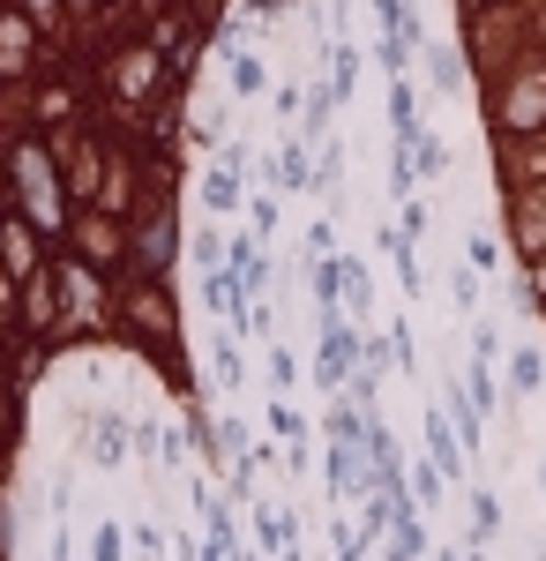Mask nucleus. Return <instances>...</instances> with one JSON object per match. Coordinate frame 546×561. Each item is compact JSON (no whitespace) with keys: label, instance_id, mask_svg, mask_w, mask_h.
<instances>
[{"label":"nucleus","instance_id":"obj_12","mask_svg":"<svg viewBox=\"0 0 546 561\" xmlns=\"http://www.w3.org/2000/svg\"><path fill=\"white\" fill-rule=\"evenodd\" d=\"M90 457L113 472V465H127L135 457V420H121V412H98L90 420Z\"/></svg>","mask_w":546,"mask_h":561},{"label":"nucleus","instance_id":"obj_23","mask_svg":"<svg viewBox=\"0 0 546 561\" xmlns=\"http://www.w3.org/2000/svg\"><path fill=\"white\" fill-rule=\"evenodd\" d=\"M426 83L434 90H464V53L457 45H434V53H426Z\"/></svg>","mask_w":546,"mask_h":561},{"label":"nucleus","instance_id":"obj_9","mask_svg":"<svg viewBox=\"0 0 546 561\" xmlns=\"http://www.w3.org/2000/svg\"><path fill=\"white\" fill-rule=\"evenodd\" d=\"M53 255H60V248L45 240L31 217H15V210L0 217V277H8L15 293H23L31 277H45V270H53Z\"/></svg>","mask_w":546,"mask_h":561},{"label":"nucleus","instance_id":"obj_13","mask_svg":"<svg viewBox=\"0 0 546 561\" xmlns=\"http://www.w3.org/2000/svg\"><path fill=\"white\" fill-rule=\"evenodd\" d=\"M45 359H53V345H45V337H15V330H8V352H0V375H8V382L15 389H31L45 375Z\"/></svg>","mask_w":546,"mask_h":561},{"label":"nucleus","instance_id":"obj_36","mask_svg":"<svg viewBox=\"0 0 546 561\" xmlns=\"http://www.w3.org/2000/svg\"><path fill=\"white\" fill-rule=\"evenodd\" d=\"M248 232H254V240L277 232V195H254V203H248Z\"/></svg>","mask_w":546,"mask_h":561},{"label":"nucleus","instance_id":"obj_22","mask_svg":"<svg viewBox=\"0 0 546 561\" xmlns=\"http://www.w3.org/2000/svg\"><path fill=\"white\" fill-rule=\"evenodd\" d=\"M352 83H360V45L330 38V90H337V98H352Z\"/></svg>","mask_w":546,"mask_h":561},{"label":"nucleus","instance_id":"obj_28","mask_svg":"<svg viewBox=\"0 0 546 561\" xmlns=\"http://www.w3.org/2000/svg\"><path fill=\"white\" fill-rule=\"evenodd\" d=\"M494 531H502V502L487 486H471V539H494Z\"/></svg>","mask_w":546,"mask_h":561},{"label":"nucleus","instance_id":"obj_42","mask_svg":"<svg viewBox=\"0 0 546 561\" xmlns=\"http://www.w3.org/2000/svg\"><path fill=\"white\" fill-rule=\"evenodd\" d=\"M0 352H8V322H0Z\"/></svg>","mask_w":546,"mask_h":561},{"label":"nucleus","instance_id":"obj_11","mask_svg":"<svg viewBox=\"0 0 546 561\" xmlns=\"http://www.w3.org/2000/svg\"><path fill=\"white\" fill-rule=\"evenodd\" d=\"M254 554H270V561H285L299 554V517H285V510H270V502H254Z\"/></svg>","mask_w":546,"mask_h":561},{"label":"nucleus","instance_id":"obj_45","mask_svg":"<svg viewBox=\"0 0 546 561\" xmlns=\"http://www.w3.org/2000/svg\"><path fill=\"white\" fill-rule=\"evenodd\" d=\"M471 561H479V539H471Z\"/></svg>","mask_w":546,"mask_h":561},{"label":"nucleus","instance_id":"obj_29","mask_svg":"<svg viewBox=\"0 0 546 561\" xmlns=\"http://www.w3.org/2000/svg\"><path fill=\"white\" fill-rule=\"evenodd\" d=\"M509 382H516V389H524V397H532V389L546 382V359H539V352H532V345H524V352H509Z\"/></svg>","mask_w":546,"mask_h":561},{"label":"nucleus","instance_id":"obj_31","mask_svg":"<svg viewBox=\"0 0 546 561\" xmlns=\"http://www.w3.org/2000/svg\"><path fill=\"white\" fill-rule=\"evenodd\" d=\"M375 60L389 68V83H412V45H405V38H382Z\"/></svg>","mask_w":546,"mask_h":561},{"label":"nucleus","instance_id":"obj_44","mask_svg":"<svg viewBox=\"0 0 546 561\" xmlns=\"http://www.w3.org/2000/svg\"><path fill=\"white\" fill-rule=\"evenodd\" d=\"M113 8H121V0H105V15H113Z\"/></svg>","mask_w":546,"mask_h":561},{"label":"nucleus","instance_id":"obj_41","mask_svg":"<svg viewBox=\"0 0 546 561\" xmlns=\"http://www.w3.org/2000/svg\"><path fill=\"white\" fill-rule=\"evenodd\" d=\"M8 210H15V203H8V195H0V217H8Z\"/></svg>","mask_w":546,"mask_h":561},{"label":"nucleus","instance_id":"obj_18","mask_svg":"<svg viewBox=\"0 0 546 561\" xmlns=\"http://www.w3.org/2000/svg\"><path fill=\"white\" fill-rule=\"evenodd\" d=\"M211 375L232 389V397H240V382H248V352H240V337H232V330H217V345H211Z\"/></svg>","mask_w":546,"mask_h":561},{"label":"nucleus","instance_id":"obj_3","mask_svg":"<svg viewBox=\"0 0 546 561\" xmlns=\"http://www.w3.org/2000/svg\"><path fill=\"white\" fill-rule=\"evenodd\" d=\"M53 285H60V337H53V352L121 337V285H113V277H98L90 262H76L60 248V255H53Z\"/></svg>","mask_w":546,"mask_h":561},{"label":"nucleus","instance_id":"obj_2","mask_svg":"<svg viewBox=\"0 0 546 561\" xmlns=\"http://www.w3.org/2000/svg\"><path fill=\"white\" fill-rule=\"evenodd\" d=\"M98 98H105V121L121 113L135 128L166 98H180V83H172V60L150 38H105V53H98Z\"/></svg>","mask_w":546,"mask_h":561},{"label":"nucleus","instance_id":"obj_24","mask_svg":"<svg viewBox=\"0 0 546 561\" xmlns=\"http://www.w3.org/2000/svg\"><path fill=\"white\" fill-rule=\"evenodd\" d=\"M262 367H270V397H293V389H299V352L293 345H270Z\"/></svg>","mask_w":546,"mask_h":561},{"label":"nucleus","instance_id":"obj_33","mask_svg":"<svg viewBox=\"0 0 546 561\" xmlns=\"http://www.w3.org/2000/svg\"><path fill=\"white\" fill-rule=\"evenodd\" d=\"M15 427H23V389L0 375V442H15Z\"/></svg>","mask_w":546,"mask_h":561},{"label":"nucleus","instance_id":"obj_46","mask_svg":"<svg viewBox=\"0 0 546 561\" xmlns=\"http://www.w3.org/2000/svg\"><path fill=\"white\" fill-rule=\"evenodd\" d=\"M285 561H307V554H285Z\"/></svg>","mask_w":546,"mask_h":561},{"label":"nucleus","instance_id":"obj_25","mask_svg":"<svg viewBox=\"0 0 546 561\" xmlns=\"http://www.w3.org/2000/svg\"><path fill=\"white\" fill-rule=\"evenodd\" d=\"M405 486H412V502H426V510H434V502H442V494H450V479L434 472V457H420V465H412V472H405Z\"/></svg>","mask_w":546,"mask_h":561},{"label":"nucleus","instance_id":"obj_47","mask_svg":"<svg viewBox=\"0 0 546 561\" xmlns=\"http://www.w3.org/2000/svg\"><path fill=\"white\" fill-rule=\"evenodd\" d=\"M0 8H8V0H0Z\"/></svg>","mask_w":546,"mask_h":561},{"label":"nucleus","instance_id":"obj_38","mask_svg":"<svg viewBox=\"0 0 546 561\" xmlns=\"http://www.w3.org/2000/svg\"><path fill=\"white\" fill-rule=\"evenodd\" d=\"M494 255H502V248H494L487 232H471V240H464V262H471V270H494Z\"/></svg>","mask_w":546,"mask_h":561},{"label":"nucleus","instance_id":"obj_10","mask_svg":"<svg viewBox=\"0 0 546 561\" xmlns=\"http://www.w3.org/2000/svg\"><path fill=\"white\" fill-rule=\"evenodd\" d=\"M15 337H45V345L60 337V285H53V270L15 293Z\"/></svg>","mask_w":546,"mask_h":561},{"label":"nucleus","instance_id":"obj_14","mask_svg":"<svg viewBox=\"0 0 546 561\" xmlns=\"http://www.w3.org/2000/svg\"><path fill=\"white\" fill-rule=\"evenodd\" d=\"M262 427H270L277 449H307V420H299L293 397H270V404H262Z\"/></svg>","mask_w":546,"mask_h":561},{"label":"nucleus","instance_id":"obj_34","mask_svg":"<svg viewBox=\"0 0 546 561\" xmlns=\"http://www.w3.org/2000/svg\"><path fill=\"white\" fill-rule=\"evenodd\" d=\"M367 300H375V285H367V270H360V255H344V307L360 314Z\"/></svg>","mask_w":546,"mask_h":561},{"label":"nucleus","instance_id":"obj_37","mask_svg":"<svg viewBox=\"0 0 546 561\" xmlns=\"http://www.w3.org/2000/svg\"><path fill=\"white\" fill-rule=\"evenodd\" d=\"M397 232H405L412 248L426 240V203H420V195H412V203H397Z\"/></svg>","mask_w":546,"mask_h":561},{"label":"nucleus","instance_id":"obj_1","mask_svg":"<svg viewBox=\"0 0 546 561\" xmlns=\"http://www.w3.org/2000/svg\"><path fill=\"white\" fill-rule=\"evenodd\" d=\"M0 165H8V203H15V217H31L45 240L60 248L68 225H76V195H68V173H60L53 135H38V128L8 135V142H0Z\"/></svg>","mask_w":546,"mask_h":561},{"label":"nucleus","instance_id":"obj_15","mask_svg":"<svg viewBox=\"0 0 546 561\" xmlns=\"http://www.w3.org/2000/svg\"><path fill=\"white\" fill-rule=\"evenodd\" d=\"M426 457H434V472H442V479H464V442H457V427L434 420V412H426Z\"/></svg>","mask_w":546,"mask_h":561},{"label":"nucleus","instance_id":"obj_27","mask_svg":"<svg viewBox=\"0 0 546 561\" xmlns=\"http://www.w3.org/2000/svg\"><path fill=\"white\" fill-rule=\"evenodd\" d=\"M135 554H143V561H172V531L158 517H143V524H135Z\"/></svg>","mask_w":546,"mask_h":561},{"label":"nucleus","instance_id":"obj_8","mask_svg":"<svg viewBox=\"0 0 546 561\" xmlns=\"http://www.w3.org/2000/svg\"><path fill=\"white\" fill-rule=\"evenodd\" d=\"M76 262H90L98 277H113L121 285L127 277V225L121 217H105V210H76V225H68V240H60Z\"/></svg>","mask_w":546,"mask_h":561},{"label":"nucleus","instance_id":"obj_39","mask_svg":"<svg viewBox=\"0 0 546 561\" xmlns=\"http://www.w3.org/2000/svg\"><path fill=\"white\" fill-rule=\"evenodd\" d=\"M450 293H457V307H479V270H471V262L450 277Z\"/></svg>","mask_w":546,"mask_h":561},{"label":"nucleus","instance_id":"obj_43","mask_svg":"<svg viewBox=\"0 0 546 561\" xmlns=\"http://www.w3.org/2000/svg\"><path fill=\"white\" fill-rule=\"evenodd\" d=\"M539 494H546V465H539Z\"/></svg>","mask_w":546,"mask_h":561},{"label":"nucleus","instance_id":"obj_17","mask_svg":"<svg viewBox=\"0 0 546 561\" xmlns=\"http://www.w3.org/2000/svg\"><path fill=\"white\" fill-rule=\"evenodd\" d=\"M225 83H232V98H254V90H270V60L262 53H225Z\"/></svg>","mask_w":546,"mask_h":561},{"label":"nucleus","instance_id":"obj_6","mask_svg":"<svg viewBox=\"0 0 546 561\" xmlns=\"http://www.w3.org/2000/svg\"><path fill=\"white\" fill-rule=\"evenodd\" d=\"M45 68H53V38H45L38 23L8 0V8H0V83H8V90H31Z\"/></svg>","mask_w":546,"mask_h":561},{"label":"nucleus","instance_id":"obj_40","mask_svg":"<svg viewBox=\"0 0 546 561\" xmlns=\"http://www.w3.org/2000/svg\"><path fill=\"white\" fill-rule=\"evenodd\" d=\"M487 8H494V0H464V15H487Z\"/></svg>","mask_w":546,"mask_h":561},{"label":"nucleus","instance_id":"obj_32","mask_svg":"<svg viewBox=\"0 0 546 561\" xmlns=\"http://www.w3.org/2000/svg\"><path fill=\"white\" fill-rule=\"evenodd\" d=\"M502 359V330L494 322H471V367H494Z\"/></svg>","mask_w":546,"mask_h":561},{"label":"nucleus","instance_id":"obj_20","mask_svg":"<svg viewBox=\"0 0 546 561\" xmlns=\"http://www.w3.org/2000/svg\"><path fill=\"white\" fill-rule=\"evenodd\" d=\"M389 128H397V142L426 135L420 128V90H412V83H389Z\"/></svg>","mask_w":546,"mask_h":561},{"label":"nucleus","instance_id":"obj_35","mask_svg":"<svg viewBox=\"0 0 546 561\" xmlns=\"http://www.w3.org/2000/svg\"><path fill=\"white\" fill-rule=\"evenodd\" d=\"M270 105H277V121H307V90H299V83H277V90H270Z\"/></svg>","mask_w":546,"mask_h":561},{"label":"nucleus","instance_id":"obj_26","mask_svg":"<svg viewBox=\"0 0 546 561\" xmlns=\"http://www.w3.org/2000/svg\"><path fill=\"white\" fill-rule=\"evenodd\" d=\"M31 23H38L45 38H68V0H15Z\"/></svg>","mask_w":546,"mask_h":561},{"label":"nucleus","instance_id":"obj_16","mask_svg":"<svg viewBox=\"0 0 546 561\" xmlns=\"http://www.w3.org/2000/svg\"><path fill=\"white\" fill-rule=\"evenodd\" d=\"M375 15H382V38H405L412 53L426 45V23H420V8H412V0H375Z\"/></svg>","mask_w":546,"mask_h":561},{"label":"nucleus","instance_id":"obj_19","mask_svg":"<svg viewBox=\"0 0 546 561\" xmlns=\"http://www.w3.org/2000/svg\"><path fill=\"white\" fill-rule=\"evenodd\" d=\"M225 240H232V225H203V232H187V262H195L203 277H217V270H225Z\"/></svg>","mask_w":546,"mask_h":561},{"label":"nucleus","instance_id":"obj_7","mask_svg":"<svg viewBox=\"0 0 546 561\" xmlns=\"http://www.w3.org/2000/svg\"><path fill=\"white\" fill-rule=\"evenodd\" d=\"M487 113H494V128L502 135H539L546 128V68H509L502 83H494V98H487Z\"/></svg>","mask_w":546,"mask_h":561},{"label":"nucleus","instance_id":"obj_4","mask_svg":"<svg viewBox=\"0 0 546 561\" xmlns=\"http://www.w3.org/2000/svg\"><path fill=\"white\" fill-rule=\"evenodd\" d=\"M121 345L166 359L180 345V300H172V277H121Z\"/></svg>","mask_w":546,"mask_h":561},{"label":"nucleus","instance_id":"obj_5","mask_svg":"<svg viewBox=\"0 0 546 561\" xmlns=\"http://www.w3.org/2000/svg\"><path fill=\"white\" fill-rule=\"evenodd\" d=\"M187 248V225L172 203H150V210L127 225V277H172V262Z\"/></svg>","mask_w":546,"mask_h":561},{"label":"nucleus","instance_id":"obj_21","mask_svg":"<svg viewBox=\"0 0 546 561\" xmlns=\"http://www.w3.org/2000/svg\"><path fill=\"white\" fill-rule=\"evenodd\" d=\"M135 554V531H127V524H98V531H90V561H127Z\"/></svg>","mask_w":546,"mask_h":561},{"label":"nucleus","instance_id":"obj_30","mask_svg":"<svg viewBox=\"0 0 546 561\" xmlns=\"http://www.w3.org/2000/svg\"><path fill=\"white\" fill-rule=\"evenodd\" d=\"M330 554L337 561H367V539H360V524H352V517L330 524Z\"/></svg>","mask_w":546,"mask_h":561}]
</instances>
